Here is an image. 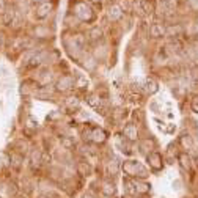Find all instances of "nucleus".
Wrapping results in <instances>:
<instances>
[{"label":"nucleus","instance_id":"nucleus-1","mask_svg":"<svg viewBox=\"0 0 198 198\" xmlns=\"http://www.w3.org/2000/svg\"><path fill=\"white\" fill-rule=\"evenodd\" d=\"M41 198H43V197H41Z\"/></svg>","mask_w":198,"mask_h":198}]
</instances>
